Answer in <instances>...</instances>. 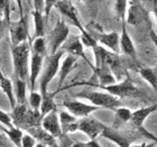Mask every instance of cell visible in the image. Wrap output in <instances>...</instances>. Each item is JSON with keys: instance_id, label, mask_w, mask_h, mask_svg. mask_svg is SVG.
<instances>
[{"instance_id": "cell-48", "label": "cell", "mask_w": 157, "mask_h": 147, "mask_svg": "<svg viewBox=\"0 0 157 147\" xmlns=\"http://www.w3.org/2000/svg\"><path fill=\"white\" fill-rule=\"evenodd\" d=\"M57 147H71V144L70 143H63L61 146H57Z\"/></svg>"}, {"instance_id": "cell-7", "label": "cell", "mask_w": 157, "mask_h": 147, "mask_svg": "<svg viewBox=\"0 0 157 147\" xmlns=\"http://www.w3.org/2000/svg\"><path fill=\"white\" fill-rule=\"evenodd\" d=\"M147 10L140 3V0H128V8L124 23L131 26H137L146 20Z\"/></svg>"}, {"instance_id": "cell-5", "label": "cell", "mask_w": 157, "mask_h": 147, "mask_svg": "<svg viewBox=\"0 0 157 147\" xmlns=\"http://www.w3.org/2000/svg\"><path fill=\"white\" fill-rule=\"evenodd\" d=\"M70 35V28L65 20L59 19L56 23L55 27L53 28L51 37H49V49L51 54H55L59 52V48L63 46V44L67 41V37Z\"/></svg>"}, {"instance_id": "cell-20", "label": "cell", "mask_w": 157, "mask_h": 147, "mask_svg": "<svg viewBox=\"0 0 157 147\" xmlns=\"http://www.w3.org/2000/svg\"><path fill=\"white\" fill-rule=\"evenodd\" d=\"M97 42L109 48L110 52H119V34L116 32H111L108 34H99Z\"/></svg>"}, {"instance_id": "cell-2", "label": "cell", "mask_w": 157, "mask_h": 147, "mask_svg": "<svg viewBox=\"0 0 157 147\" xmlns=\"http://www.w3.org/2000/svg\"><path fill=\"white\" fill-rule=\"evenodd\" d=\"M64 51L59 49V52H56L55 54H51V55L46 56L44 59V69L40 75V95H44L47 93V89H48L49 83L52 82V80L55 78L57 73H59V65H61V59L64 55Z\"/></svg>"}, {"instance_id": "cell-42", "label": "cell", "mask_w": 157, "mask_h": 147, "mask_svg": "<svg viewBox=\"0 0 157 147\" xmlns=\"http://www.w3.org/2000/svg\"><path fill=\"white\" fill-rule=\"evenodd\" d=\"M17 6H18V11H19V16L24 17V6H23V0H16Z\"/></svg>"}, {"instance_id": "cell-23", "label": "cell", "mask_w": 157, "mask_h": 147, "mask_svg": "<svg viewBox=\"0 0 157 147\" xmlns=\"http://www.w3.org/2000/svg\"><path fill=\"white\" fill-rule=\"evenodd\" d=\"M63 51L64 52H67L69 54L73 56H76V57H82L84 59L86 62L89 63V61L86 60V56H85L84 53V46L80 41V37H74V38L66 44L64 47H63Z\"/></svg>"}, {"instance_id": "cell-1", "label": "cell", "mask_w": 157, "mask_h": 147, "mask_svg": "<svg viewBox=\"0 0 157 147\" xmlns=\"http://www.w3.org/2000/svg\"><path fill=\"white\" fill-rule=\"evenodd\" d=\"M11 56H13V74L17 79L25 81L29 75L30 62V42L26 41L11 46Z\"/></svg>"}, {"instance_id": "cell-38", "label": "cell", "mask_w": 157, "mask_h": 147, "mask_svg": "<svg viewBox=\"0 0 157 147\" xmlns=\"http://www.w3.org/2000/svg\"><path fill=\"white\" fill-rule=\"evenodd\" d=\"M140 3L147 11L153 13L157 8V0H140Z\"/></svg>"}, {"instance_id": "cell-49", "label": "cell", "mask_w": 157, "mask_h": 147, "mask_svg": "<svg viewBox=\"0 0 157 147\" xmlns=\"http://www.w3.org/2000/svg\"><path fill=\"white\" fill-rule=\"evenodd\" d=\"M35 147H48V146H46L45 144H42V143H36Z\"/></svg>"}, {"instance_id": "cell-14", "label": "cell", "mask_w": 157, "mask_h": 147, "mask_svg": "<svg viewBox=\"0 0 157 147\" xmlns=\"http://www.w3.org/2000/svg\"><path fill=\"white\" fill-rule=\"evenodd\" d=\"M76 63H78V57L76 56H73L71 54H67L65 56V59L63 60L62 64L59 65V84H57V92L61 91L63 84L65 80L67 79L69 74L72 72L74 68H75Z\"/></svg>"}, {"instance_id": "cell-44", "label": "cell", "mask_w": 157, "mask_h": 147, "mask_svg": "<svg viewBox=\"0 0 157 147\" xmlns=\"http://www.w3.org/2000/svg\"><path fill=\"white\" fill-rule=\"evenodd\" d=\"M9 0H0V15L3 16V10H5V7H6L7 2Z\"/></svg>"}, {"instance_id": "cell-36", "label": "cell", "mask_w": 157, "mask_h": 147, "mask_svg": "<svg viewBox=\"0 0 157 147\" xmlns=\"http://www.w3.org/2000/svg\"><path fill=\"white\" fill-rule=\"evenodd\" d=\"M59 0H44V8H43V11H44V16H45V19H47L51 14V10L56 6V2Z\"/></svg>"}, {"instance_id": "cell-41", "label": "cell", "mask_w": 157, "mask_h": 147, "mask_svg": "<svg viewBox=\"0 0 157 147\" xmlns=\"http://www.w3.org/2000/svg\"><path fill=\"white\" fill-rule=\"evenodd\" d=\"M34 8H35V10L43 11V8H44V0H34Z\"/></svg>"}, {"instance_id": "cell-45", "label": "cell", "mask_w": 157, "mask_h": 147, "mask_svg": "<svg viewBox=\"0 0 157 147\" xmlns=\"http://www.w3.org/2000/svg\"><path fill=\"white\" fill-rule=\"evenodd\" d=\"M3 28H5V20L2 19V16L0 15V38L3 35Z\"/></svg>"}, {"instance_id": "cell-40", "label": "cell", "mask_w": 157, "mask_h": 147, "mask_svg": "<svg viewBox=\"0 0 157 147\" xmlns=\"http://www.w3.org/2000/svg\"><path fill=\"white\" fill-rule=\"evenodd\" d=\"M139 131H140L141 134L144 135L145 137L146 138H149V139H153L154 141V143H156L157 144V137L155 136V135H153L151 133H149L148 130H146L144 127H141V128H139Z\"/></svg>"}, {"instance_id": "cell-9", "label": "cell", "mask_w": 157, "mask_h": 147, "mask_svg": "<svg viewBox=\"0 0 157 147\" xmlns=\"http://www.w3.org/2000/svg\"><path fill=\"white\" fill-rule=\"evenodd\" d=\"M62 105L70 114L76 118L88 117L92 112H94L95 110L99 109L98 107L92 106L91 103H85L80 100H65Z\"/></svg>"}, {"instance_id": "cell-13", "label": "cell", "mask_w": 157, "mask_h": 147, "mask_svg": "<svg viewBox=\"0 0 157 147\" xmlns=\"http://www.w3.org/2000/svg\"><path fill=\"white\" fill-rule=\"evenodd\" d=\"M121 34L119 35V49L124 53V55L129 56L131 59H136V47L131 39L130 35L127 30V24L121 23Z\"/></svg>"}, {"instance_id": "cell-12", "label": "cell", "mask_w": 157, "mask_h": 147, "mask_svg": "<svg viewBox=\"0 0 157 147\" xmlns=\"http://www.w3.org/2000/svg\"><path fill=\"white\" fill-rule=\"evenodd\" d=\"M40 126L48 134L52 135L53 137L61 138L63 136L57 111H52V112L47 114L46 116H44L42 118V121H40Z\"/></svg>"}, {"instance_id": "cell-39", "label": "cell", "mask_w": 157, "mask_h": 147, "mask_svg": "<svg viewBox=\"0 0 157 147\" xmlns=\"http://www.w3.org/2000/svg\"><path fill=\"white\" fill-rule=\"evenodd\" d=\"M72 147H101L95 141H90L89 143H75Z\"/></svg>"}, {"instance_id": "cell-19", "label": "cell", "mask_w": 157, "mask_h": 147, "mask_svg": "<svg viewBox=\"0 0 157 147\" xmlns=\"http://www.w3.org/2000/svg\"><path fill=\"white\" fill-rule=\"evenodd\" d=\"M101 136L109 139L112 143H115L118 147H130V143H129L127 137H124V135L120 134L119 131H117L113 128L108 127V126L105 127Z\"/></svg>"}, {"instance_id": "cell-35", "label": "cell", "mask_w": 157, "mask_h": 147, "mask_svg": "<svg viewBox=\"0 0 157 147\" xmlns=\"http://www.w3.org/2000/svg\"><path fill=\"white\" fill-rule=\"evenodd\" d=\"M36 143V139L30 134H24L23 138H21V145H20V147H35Z\"/></svg>"}, {"instance_id": "cell-25", "label": "cell", "mask_w": 157, "mask_h": 147, "mask_svg": "<svg viewBox=\"0 0 157 147\" xmlns=\"http://www.w3.org/2000/svg\"><path fill=\"white\" fill-rule=\"evenodd\" d=\"M33 18H34V27H35V34L34 38L37 37H44L45 35V17L43 15V11L39 10H33Z\"/></svg>"}, {"instance_id": "cell-22", "label": "cell", "mask_w": 157, "mask_h": 147, "mask_svg": "<svg viewBox=\"0 0 157 147\" xmlns=\"http://www.w3.org/2000/svg\"><path fill=\"white\" fill-rule=\"evenodd\" d=\"M27 111L28 109L26 107V103H16V106L13 108V112L10 114V118L15 127L19 128L25 126Z\"/></svg>"}, {"instance_id": "cell-17", "label": "cell", "mask_w": 157, "mask_h": 147, "mask_svg": "<svg viewBox=\"0 0 157 147\" xmlns=\"http://www.w3.org/2000/svg\"><path fill=\"white\" fill-rule=\"evenodd\" d=\"M155 111H157V105L147 106V107L137 109V110L132 111L130 121H132V124L139 129V128L144 127V122L146 121V119Z\"/></svg>"}, {"instance_id": "cell-24", "label": "cell", "mask_w": 157, "mask_h": 147, "mask_svg": "<svg viewBox=\"0 0 157 147\" xmlns=\"http://www.w3.org/2000/svg\"><path fill=\"white\" fill-rule=\"evenodd\" d=\"M0 88H1L2 92L6 95V97L9 100L11 108H13L16 106V99H15V93H13V82L8 78H6V75L3 74L1 70H0Z\"/></svg>"}, {"instance_id": "cell-29", "label": "cell", "mask_w": 157, "mask_h": 147, "mask_svg": "<svg viewBox=\"0 0 157 147\" xmlns=\"http://www.w3.org/2000/svg\"><path fill=\"white\" fill-rule=\"evenodd\" d=\"M5 133L7 134V136L9 137V139L11 141L13 145L16 147H20L21 145V138H23V131L21 129L18 127H11V128H7Z\"/></svg>"}, {"instance_id": "cell-11", "label": "cell", "mask_w": 157, "mask_h": 147, "mask_svg": "<svg viewBox=\"0 0 157 147\" xmlns=\"http://www.w3.org/2000/svg\"><path fill=\"white\" fill-rule=\"evenodd\" d=\"M9 29L13 46L28 41L29 34H28V26H27V20L25 16L20 17L18 21L11 24L9 26Z\"/></svg>"}, {"instance_id": "cell-43", "label": "cell", "mask_w": 157, "mask_h": 147, "mask_svg": "<svg viewBox=\"0 0 157 147\" xmlns=\"http://www.w3.org/2000/svg\"><path fill=\"white\" fill-rule=\"evenodd\" d=\"M149 36H151V39L153 41V43L155 44V46H156V48H157V34L151 29V33H149Z\"/></svg>"}, {"instance_id": "cell-8", "label": "cell", "mask_w": 157, "mask_h": 147, "mask_svg": "<svg viewBox=\"0 0 157 147\" xmlns=\"http://www.w3.org/2000/svg\"><path fill=\"white\" fill-rule=\"evenodd\" d=\"M105 127V125L90 116L81 118L80 120H78V130L86 135L90 141H95V138L102 134Z\"/></svg>"}, {"instance_id": "cell-31", "label": "cell", "mask_w": 157, "mask_h": 147, "mask_svg": "<svg viewBox=\"0 0 157 147\" xmlns=\"http://www.w3.org/2000/svg\"><path fill=\"white\" fill-rule=\"evenodd\" d=\"M33 53H36L38 55L43 56V57H46V42L44 37L34 38Z\"/></svg>"}, {"instance_id": "cell-30", "label": "cell", "mask_w": 157, "mask_h": 147, "mask_svg": "<svg viewBox=\"0 0 157 147\" xmlns=\"http://www.w3.org/2000/svg\"><path fill=\"white\" fill-rule=\"evenodd\" d=\"M128 8V0H116L115 2V10L117 14V17L124 23L126 20V14Z\"/></svg>"}, {"instance_id": "cell-32", "label": "cell", "mask_w": 157, "mask_h": 147, "mask_svg": "<svg viewBox=\"0 0 157 147\" xmlns=\"http://www.w3.org/2000/svg\"><path fill=\"white\" fill-rule=\"evenodd\" d=\"M42 95L36 91H30L29 97H28V103L30 106V109L33 110H39L40 105H42Z\"/></svg>"}, {"instance_id": "cell-3", "label": "cell", "mask_w": 157, "mask_h": 147, "mask_svg": "<svg viewBox=\"0 0 157 147\" xmlns=\"http://www.w3.org/2000/svg\"><path fill=\"white\" fill-rule=\"evenodd\" d=\"M76 98L88 100L92 106L100 108L113 109L120 107V99L116 98L105 91H84L78 93Z\"/></svg>"}, {"instance_id": "cell-33", "label": "cell", "mask_w": 157, "mask_h": 147, "mask_svg": "<svg viewBox=\"0 0 157 147\" xmlns=\"http://www.w3.org/2000/svg\"><path fill=\"white\" fill-rule=\"evenodd\" d=\"M116 112V117L119 119L122 122H127V121L131 120V114H132V111L130 109L126 108V107H118L115 109Z\"/></svg>"}, {"instance_id": "cell-26", "label": "cell", "mask_w": 157, "mask_h": 147, "mask_svg": "<svg viewBox=\"0 0 157 147\" xmlns=\"http://www.w3.org/2000/svg\"><path fill=\"white\" fill-rule=\"evenodd\" d=\"M42 105H40V108H39V112H40V117H44L47 114L52 112V111H56V103L54 101V95H49V93H46V95H42Z\"/></svg>"}, {"instance_id": "cell-28", "label": "cell", "mask_w": 157, "mask_h": 147, "mask_svg": "<svg viewBox=\"0 0 157 147\" xmlns=\"http://www.w3.org/2000/svg\"><path fill=\"white\" fill-rule=\"evenodd\" d=\"M13 93H15L16 103H26V82L17 79L16 91Z\"/></svg>"}, {"instance_id": "cell-46", "label": "cell", "mask_w": 157, "mask_h": 147, "mask_svg": "<svg viewBox=\"0 0 157 147\" xmlns=\"http://www.w3.org/2000/svg\"><path fill=\"white\" fill-rule=\"evenodd\" d=\"M156 143H151V144H138V145H130V147H154Z\"/></svg>"}, {"instance_id": "cell-47", "label": "cell", "mask_w": 157, "mask_h": 147, "mask_svg": "<svg viewBox=\"0 0 157 147\" xmlns=\"http://www.w3.org/2000/svg\"><path fill=\"white\" fill-rule=\"evenodd\" d=\"M6 139H5V137H3L2 135H0V147H3L5 145H6Z\"/></svg>"}, {"instance_id": "cell-37", "label": "cell", "mask_w": 157, "mask_h": 147, "mask_svg": "<svg viewBox=\"0 0 157 147\" xmlns=\"http://www.w3.org/2000/svg\"><path fill=\"white\" fill-rule=\"evenodd\" d=\"M0 124H2L3 126H6L7 128L13 127V120L10 118V114L5 112L3 110H0Z\"/></svg>"}, {"instance_id": "cell-51", "label": "cell", "mask_w": 157, "mask_h": 147, "mask_svg": "<svg viewBox=\"0 0 157 147\" xmlns=\"http://www.w3.org/2000/svg\"><path fill=\"white\" fill-rule=\"evenodd\" d=\"M3 147H11V146H9V145H8V143H7V144L5 145V146H3Z\"/></svg>"}, {"instance_id": "cell-21", "label": "cell", "mask_w": 157, "mask_h": 147, "mask_svg": "<svg viewBox=\"0 0 157 147\" xmlns=\"http://www.w3.org/2000/svg\"><path fill=\"white\" fill-rule=\"evenodd\" d=\"M95 76L98 79L99 85H110L116 83L115 74L112 73V70H110L107 66H100V68H92Z\"/></svg>"}, {"instance_id": "cell-4", "label": "cell", "mask_w": 157, "mask_h": 147, "mask_svg": "<svg viewBox=\"0 0 157 147\" xmlns=\"http://www.w3.org/2000/svg\"><path fill=\"white\" fill-rule=\"evenodd\" d=\"M97 88H100L108 92L110 95L118 99L121 98H135V97H140L141 91L134 84L130 78H126L124 81L116 82L110 85H95Z\"/></svg>"}, {"instance_id": "cell-10", "label": "cell", "mask_w": 157, "mask_h": 147, "mask_svg": "<svg viewBox=\"0 0 157 147\" xmlns=\"http://www.w3.org/2000/svg\"><path fill=\"white\" fill-rule=\"evenodd\" d=\"M55 7H56V9L59 10L63 16H65L66 18H67V19L76 27V28L80 29L81 33L85 32L84 27L82 26L81 20H80V18H78V10H76L75 7L73 6L71 1H69V0H59V1L56 2Z\"/></svg>"}, {"instance_id": "cell-18", "label": "cell", "mask_w": 157, "mask_h": 147, "mask_svg": "<svg viewBox=\"0 0 157 147\" xmlns=\"http://www.w3.org/2000/svg\"><path fill=\"white\" fill-rule=\"evenodd\" d=\"M59 119L63 135L78 131V119L69 111H61L59 114Z\"/></svg>"}, {"instance_id": "cell-34", "label": "cell", "mask_w": 157, "mask_h": 147, "mask_svg": "<svg viewBox=\"0 0 157 147\" xmlns=\"http://www.w3.org/2000/svg\"><path fill=\"white\" fill-rule=\"evenodd\" d=\"M78 37H80V41H81V43L83 44V46H84V47H90V48H93L95 45H98L97 39L92 36L89 32H86V30H85V32H83V33H81V35H80Z\"/></svg>"}, {"instance_id": "cell-50", "label": "cell", "mask_w": 157, "mask_h": 147, "mask_svg": "<svg viewBox=\"0 0 157 147\" xmlns=\"http://www.w3.org/2000/svg\"><path fill=\"white\" fill-rule=\"evenodd\" d=\"M78 1H83V2H91L93 0H78Z\"/></svg>"}, {"instance_id": "cell-15", "label": "cell", "mask_w": 157, "mask_h": 147, "mask_svg": "<svg viewBox=\"0 0 157 147\" xmlns=\"http://www.w3.org/2000/svg\"><path fill=\"white\" fill-rule=\"evenodd\" d=\"M43 64H44V57L36 53H32L29 62V83H30V91H34L35 89V83H36L37 78L42 73Z\"/></svg>"}, {"instance_id": "cell-6", "label": "cell", "mask_w": 157, "mask_h": 147, "mask_svg": "<svg viewBox=\"0 0 157 147\" xmlns=\"http://www.w3.org/2000/svg\"><path fill=\"white\" fill-rule=\"evenodd\" d=\"M93 53H94L95 65L93 68H100V66H107L110 70L113 68H117L119 65V56L117 53L110 52L109 49H105L101 45H95L93 47Z\"/></svg>"}, {"instance_id": "cell-27", "label": "cell", "mask_w": 157, "mask_h": 147, "mask_svg": "<svg viewBox=\"0 0 157 147\" xmlns=\"http://www.w3.org/2000/svg\"><path fill=\"white\" fill-rule=\"evenodd\" d=\"M139 75L151 85L154 90H157V75L155 71L151 68H140L138 70Z\"/></svg>"}, {"instance_id": "cell-16", "label": "cell", "mask_w": 157, "mask_h": 147, "mask_svg": "<svg viewBox=\"0 0 157 147\" xmlns=\"http://www.w3.org/2000/svg\"><path fill=\"white\" fill-rule=\"evenodd\" d=\"M28 134H30L36 141H38V143L45 144L46 146L48 147H57V141L56 138L53 137L52 135L48 134L45 129H43L42 126H36V127H30L27 128Z\"/></svg>"}]
</instances>
